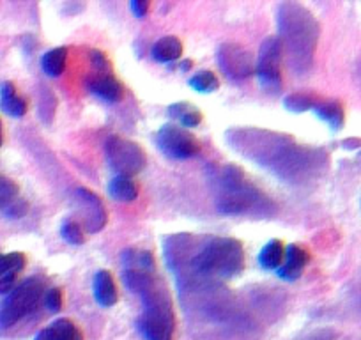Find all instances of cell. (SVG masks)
Segmentation results:
<instances>
[{
	"label": "cell",
	"mask_w": 361,
	"mask_h": 340,
	"mask_svg": "<svg viewBox=\"0 0 361 340\" xmlns=\"http://www.w3.org/2000/svg\"><path fill=\"white\" fill-rule=\"evenodd\" d=\"M165 259L179 282L231 280L245 269V250L234 238L175 234L165 240Z\"/></svg>",
	"instance_id": "6da1fadb"
},
{
	"label": "cell",
	"mask_w": 361,
	"mask_h": 340,
	"mask_svg": "<svg viewBox=\"0 0 361 340\" xmlns=\"http://www.w3.org/2000/svg\"><path fill=\"white\" fill-rule=\"evenodd\" d=\"M229 144L250 160L269 167L275 174L292 181L310 176L319 170L320 151L308 149L296 144V140L264 130H234L227 133Z\"/></svg>",
	"instance_id": "7a4b0ae2"
},
{
	"label": "cell",
	"mask_w": 361,
	"mask_h": 340,
	"mask_svg": "<svg viewBox=\"0 0 361 340\" xmlns=\"http://www.w3.org/2000/svg\"><path fill=\"white\" fill-rule=\"evenodd\" d=\"M280 41L287 53V60L292 73L306 75L312 69L320 25L312 11L298 2H283L278 8Z\"/></svg>",
	"instance_id": "3957f363"
},
{
	"label": "cell",
	"mask_w": 361,
	"mask_h": 340,
	"mask_svg": "<svg viewBox=\"0 0 361 340\" xmlns=\"http://www.w3.org/2000/svg\"><path fill=\"white\" fill-rule=\"evenodd\" d=\"M216 208L227 217H268L275 211V204L266 193H262L241 168L222 167L214 174Z\"/></svg>",
	"instance_id": "277c9868"
},
{
	"label": "cell",
	"mask_w": 361,
	"mask_h": 340,
	"mask_svg": "<svg viewBox=\"0 0 361 340\" xmlns=\"http://www.w3.org/2000/svg\"><path fill=\"white\" fill-rule=\"evenodd\" d=\"M144 305L138 329L144 340H174L175 315L172 307L170 292L160 277L154 278L144 291L138 294Z\"/></svg>",
	"instance_id": "5b68a950"
},
{
	"label": "cell",
	"mask_w": 361,
	"mask_h": 340,
	"mask_svg": "<svg viewBox=\"0 0 361 340\" xmlns=\"http://www.w3.org/2000/svg\"><path fill=\"white\" fill-rule=\"evenodd\" d=\"M45 298V280L39 277H30L16 285L0 303V326L11 328L39 307Z\"/></svg>",
	"instance_id": "8992f818"
},
{
	"label": "cell",
	"mask_w": 361,
	"mask_h": 340,
	"mask_svg": "<svg viewBox=\"0 0 361 340\" xmlns=\"http://www.w3.org/2000/svg\"><path fill=\"white\" fill-rule=\"evenodd\" d=\"M104 153H107L108 165L119 176L131 177L135 174L142 172L147 165L146 151L142 149L138 144H135L133 140L123 139V137H117V135L107 140Z\"/></svg>",
	"instance_id": "52a82bcc"
},
{
	"label": "cell",
	"mask_w": 361,
	"mask_h": 340,
	"mask_svg": "<svg viewBox=\"0 0 361 340\" xmlns=\"http://www.w3.org/2000/svg\"><path fill=\"white\" fill-rule=\"evenodd\" d=\"M282 57L283 45L280 38L269 36L262 41L255 73H257L261 87L269 94H276L282 90Z\"/></svg>",
	"instance_id": "ba28073f"
},
{
	"label": "cell",
	"mask_w": 361,
	"mask_h": 340,
	"mask_svg": "<svg viewBox=\"0 0 361 340\" xmlns=\"http://www.w3.org/2000/svg\"><path fill=\"white\" fill-rule=\"evenodd\" d=\"M156 144L165 156L172 160H190L200 151V144L186 128L165 124L156 133Z\"/></svg>",
	"instance_id": "9c48e42d"
},
{
	"label": "cell",
	"mask_w": 361,
	"mask_h": 340,
	"mask_svg": "<svg viewBox=\"0 0 361 340\" xmlns=\"http://www.w3.org/2000/svg\"><path fill=\"white\" fill-rule=\"evenodd\" d=\"M216 59H218V66L224 72V75L231 80H236V82L246 80L255 72L254 55L238 43H224L218 48Z\"/></svg>",
	"instance_id": "30bf717a"
},
{
	"label": "cell",
	"mask_w": 361,
	"mask_h": 340,
	"mask_svg": "<svg viewBox=\"0 0 361 340\" xmlns=\"http://www.w3.org/2000/svg\"><path fill=\"white\" fill-rule=\"evenodd\" d=\"M75 210L89 232H100L107 225V210L94 191L87 188L75 190Z\"/></svg>",
	"instance_id": "8fae6325"
},
{
	"label": "cell",
	"mask_w": 361,
	"mask_h": 340,
	"mask_svg": "<svg viewBox=\"0 0 361 340\" xmlns=\"http://www.w3.org/2000/svg\"><path fill=\"white\" fill-rule=\"evenodd\" d=\"M87 89L90 90L93 96L97 100L104 101V103H117L123 100V83L114 76L112 69H93L89 76H87Z\"/></svg>",
	"instance_id": "7c38bea8"
},
{
	"label": "cell",
	"mask_w": 361,
	"mask_h": 340,
	"mask_svg": "<svg viewBox=\"0 0 361 340\" xmlns=\"http://www.w3.org/2000/svg\"><path fill=\"white\" fill-rule=\"evenodd\" d=\"M310 261V254L299 245H289L285 248V259H283V264L278 268V277L283 280H298L299 277L305 271L306 264Z\"/></svg>",
	"instance_id": "4fadbf2b"
},
{
	"label": "cell",
	"mask_w": 361,
	"mask_h": 340,
	"mask_svg": "<svg viewBox=\"0 0 361 340\" xmlns=\"http://www.w3.org/2000/svg\"><path fill=\"white\" fill-rule=\"evenodd\" d=\"M25 255L20 252L0 254V294H9L16 287V278L25 268Z\"/></svg>",
	"instance_id": "5bb4252c"
},
{
	"label": "cell",
	"mask_w": 361,
	"mask_h": 340,
	"mask_svg": "<svg viewBox=\"0 0 361 340\" xmlns=\"http://www.w3.org/2000/svg\"><path fill=\"white\" fill-rule=\"evenodd\" d=\"M94 298L100 303L101 307H114L119 299V292H117L116 280H114L112 273L107 269H100L94 275V284H93Z\"/></svg>",
	"instance_id": "9a60e30c"
},
{
	"label": "cell",
	"mask_w": 361,
	"mask_h": 340,
	"mask_svg": "<svg viewBox=\"0 0 361 340\" xmlns=\"http://www.w3.org/2000/svg\"><path fill=\"white\" fill-rule=\"evenodd\" d=\"M34 340H83L79 326L69 319H57L34 336Z\"/></svg>",
	"instance_id": "2e32d148"
},
{
	"label": "cell",
	"mask_w": 361,
	"mask_h": 340,
	"mask_svg": "<svg viewBox=\"0 0 361 340\" xmlns=\"http://www.w3.org/2000/svg\"><path fill=\"white\" fill-rule=\"evenodd\" d=\"M151 53H153V59L156 60V62H175V60H179L181 55H183V43H181L179 38H175V36H165V38L158 39V41L154 43Z\"/></svg>",
	"instance_id": "e0dca14e"
},
{
	"label": "cell",
	"mask_w": 361,
	"mask_h": 340,
	"mask_svg": "<svg viewBox=\"0 0 361 340\" xmlns=\"http://www.w3.org/2000/svg\"><path fill=\"white\" fill-rule=\"evenodd\" d=\"M0 107L11 117H23L27 114V101L16 93L15 83L11 82H4L0 87Z\"/></svg>",
	"instance_id": "ac0fdd59"
},
{
	"label": "cell",
	"mask_w": 361,
	"mask_h": 340,
	"mask_svg": "<svg viewBox=\"0 0 361 340\" xmlns=\"http://www.w3.org/2000/svg\"><path fill=\"white\" fill-rule=\"evenodd\" d=\"M167 114L172 119L177 121L181 128H195L202 123V112L198 107L191 105L188 101H179L167 109Z\"/></svg>",
	"instance_id": "d6986e66"
},
{
	"label": "cell",
	"mask_w": 361,
	"mask_h": 340,
	"mask_svg": "<svg viewBox=\"0 0 361 340\" xmlns=\"http://www.w3.org/2000/svg\"><path fill=\"white\" fill-rule=\"evenodd\" d=\"M313 112L317 114L319 119L324 123H328L332 130H340L343 126V109L339 101H317V105L313 107Z\"/></svg>",
	"instance_id": "ffe728a7"
},
{
	"label": "cell",
	"mask_w": 361,
	"mask_h": 340,
	"mask_svg": "<svg viewBox=\"0 0 361 340\" xmlns=\"http://www.w3.org/2000/svg\"><path fill=\"white\" fill-rule=\"evenodd\" d=\"M108 193L117 202H133L138 195V188L131 177L117 176L108 184Z\"/></svg>",
	"instance_id": "44dd1931"
},
{
	"label": "cell",
	"mask_w": 361,
	"mask_h": 340,
	"mask_svg": "<svg viewBox=\"0 0 361 340\" xmlns=\"http://www.w3.org/2000/svg\"><path fill=\"white\" fill-rule=\"evenodd\" d=\"M66 64H67V48H64V46L48 50L41 59L43 72H45L48 76H53V79H57V76H60L64 72H66Z\"/></svg>",
	"instance_id": "7402d4cb"
},
{
	"label": "cell",
	"mask_w": 361,
	"mask_h": 340,
	"mask_svg": "<svg viewBox=\"0 0 361 340\" xmlns=\"http://www.w3.org/2000/svg\"><path fill=\"white\" fill-rule=\"evenodd\" d=\"M285 259V247L280 240H271L259 254V264L264 269H278Z\"/></svg>",
	"instance_id": "603a6c76"
},
{
	"label": "cell",
	"mask_w": 361,
	"mask_h": 340,
	"mask_svg": "<svg viewBox=\"0 0 361 340\" xmlns=\"http://www.w3.org/2000/svg\"><path fill=\"white\" fill-rule=\"evenodd\" d=\"M16 200H20L18 184L13 179H9L8 176H4V174H0V213L6 215V211H8Z\"/></svg>",
	"instance_id": "cb8c5ba5"
},
{
	"label": "cell",
	"mask_w": 361,
	"mask_h": 340,
	"mask_svg": "<svg viewBox=\"0 0 361 340\" xmlns=\"http://www.w3.org/2000/svg\"><path fill=\"white\" fill-rule=\"evenodd\" d=\"M190 87L200 94H211L214 93V90H218V87H220V80L216 79V75L212 72L202 69V72L195 73V75L191 76Z\"/></svg>",
	"instance_id": "d4e9b609"
},
{
	"label": "cell",
	"mask_w": 361,
	"mask_h": 340,
	"mask_svg": "<svg viewBox=\"0 0 361 340\" xmlns=\"http://www.w3.org/2000/svg\"><path fill=\"white\" fill-rule=\"evenodd\" d=\"M283 105L289 112L294 114H303L308 112V110H313V107L317 105V100L312 96V94H305V93H296L287 96L283 100Z\"/></svg>",
	"instance_id": "484cf974"
},
{
	"label": "cell",
	"mask_w": 361,
	"mask_h": 340,
	"mask_svg": "<svg viewBox=\"0 0 361 340\" xmlns=\"http://www.w3.org/2000/svg\"><path fill=\"white\" fill-rule=\"evenodd\" d=\"M60 236H62V240L69 245L83 243V232L76 222H71V220L64 222L62 227H60Z\"/></svg>",
	"instance_id": "4316f807"
},
{
	"label": "cell",
	"mask_w": 361,
	"mask_h": 340,
	"mask_svg": "<svg viewBox=\"0 0 361 340\" xmlns=\"http://www.w3.org/2000/svg\"><path fill=\"white\" fill-rule=\"evenodd\" d=\"M43 301H45V307L48 308L50 312H59L60 308H62V292L57 287L48 289V291L45 292Z\"/></svg>",
	"instance_id": "83f0119b"
},
{
	"label": "cell",
	"mask_w": 361,
	"mask_h": 340,
	"mask_svg": "<svg viewBox=\"0 0 361 340\" xmlns=\"http://www.w3.org/2000/svg\"><path fill=\"white\" fill-rule=\"evenodd\" d=\"M131 11H133L135 16H138V18H144V16L149 13V8H151V2H147V0H133L130 4Z\"/></svg>",
	"instance_id": "f1b7e54d"
},
{
	"label": "cell",
	"mask_w": 361,
	"mask_h": 340,
	"mask_svg": "<svg viewBox=\"0 0 361 340\" xmlns=\"http://www.w3.org/2000/svg\"><path fill=\"white\" fill-rule=\"evenodd\" d=\"M191 66H193L191 60H181V64H179V69H181V72H190Z\"/></svg>",
	"instance_id": "f546056e"
},
{
	"label": "cell",
	"mask_w": 361,
	"mask_h": 340,
	"mask_svg": "<svg viewBox=\"0 0 361 340\" xmlns=\"http://www.w3.org/2000/svg\"><path fill=\"white\" fill-rule=\"evenodd\" d=\"M4 142V133H2V123H0V146Z\"/></svg>",
	"instance_id": "4dcf8cb0"
}]
</instances>
